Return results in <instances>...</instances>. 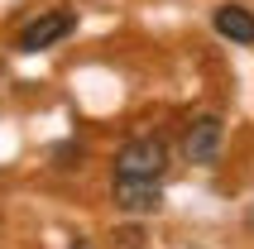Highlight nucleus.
Listing matches in <instances>:
<instances>
[{
    "instance_id": "nucleus-7",
    "label": "nucleus",
    "mask_w": 254,
    "mask_h": 249,
    "mask_svg": "<svg viewBox=\"0 0 254 249\" xmlns=\"http://www.w3.org/2000/svg\"><path fill=\"white\" fill-rule=\"evenodd\" d=\"M245 225H250V230H254V201H250V211H245Z\"/></svg>"
},
{
    "instance_id": "nucleus-6",
    "label": "nucleus",
    "mask_w": 254,
    "mask_h": 249,
    "mask_svg": "<svg viewBox=\"0 0 254 249\" xmlns=\"http://www.w3.org/2000/svg\"><path fill=\"white\" fill-rule=\"evenodd\" d=\"M53 158H58V168H77L82 163V144H58Z\"/></svg>"
},
{
    "instance_id": "nucleus-1",
    "label": "nucleus",
    "mask_w": 254,
    "mask_h": 249,
    "mask_svg": "<svg viewBox=\"0 0 254 249\" xmlns=\"http://www.w3.org/2000/svg\"><path fill=\"white\" fill-rule=\"evenodd\" d=\"M168 168V149L163 139H129L115 153V178H158Z\"/></svg>"
},
{
    "instance_id": "nucleus-5",
    "label": "nucleus",
    "mask_w": 254,
    "mask_h": 249,
    "mask_svg": "<svg viewBox=\"0 0 254 249\" xmlns=\"http://www.w3.org/2000/svg\"><path fill=\"white\" fill-rule=\"evenodd\" d=\"M211 24H216V34L230 39V43H254V14L245 10V5H216Z\"/></svg>"
},
{
    "instance_id": "nucleus-4",
    "label": "nucleus",
    "mask_w": 254,
    "mask_h": 249,
    "mask_svg": "<svg viewBox=\"0 0 254 249\" xmlns=\"http://www.w3.org/2000/svg\"><path fill=\"white\" fill-rule=\"evenodd\" d=\"M111 196H115V211H125V216H149V211L163 206L158 178H115Z\"/></svg>"
},
{
    "instance_id": "nucleus-3",
    "label": "nucleus",
    "mask_w": 254,
    "mask_h": 249,
    "mask_svg": "<svg viewBox=\"0 0 254 249\" xmlns=\"http://www.w3.org/2000/svg\"><path fill=\"white\" fill-rule=\"evenodd\" d=\"M77 29V14L72 10H48V14H39L34 24H24V34H19V53H43V48H53V43H63Z\"/></svg>"
},
{
    "instance_id": "nucleus-8",
    "label": "nucleus",
    "mask_w": 254,
    "mask_h": 249,
    "mask_svg": "<svg viewBox=\"0 0 254 249\" xmlns=\"http://www.w3.org/2000/svg\"><path fill=\"white\" fill-rule=\"evenodd\" d=\"M72 249H91V245H86V240H77V245H72Z\"/></svg>"
},
{
    "instance_id": "nucleus-2",
    "label": "nucleus",
    "mask_w": 254,
    "mask_h": 249,
    "mask_svg": "<svg viewBox=\"0 0 254 249\" xmlns=\"http://www.w3.org/2000/svg\"><path fill=\"white\" fill-rule=\"evenodd\" d=\"M221 139H226V124H221V115H197V120L187 124L183 134V158L187 163H216L221 158Z\"/></svg>"
}]
</instances>
